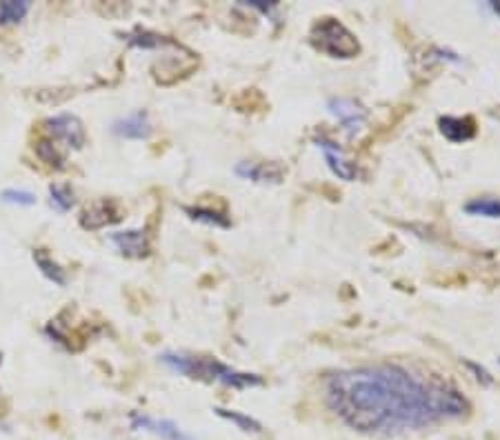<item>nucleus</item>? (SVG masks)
<instances>
[{
  "label": "nucleus",
  "instance_id": "nucleus-1",
  "mask_svg": "<svg viewBox=\"0 0 500 440\" xmlns=\"http://www.w3.org/2000/svg\"><path fill=\"white\" fill-rule=\"evenodd\" d=\"M329 409L363 434L394 436L467 416L469 402L443 380H427L400 365H365L327 376Z\"/></svg>",
  "mask_w": 500,
  "mask_h": 440
},
{
  "label": "nucleus",
  "instance_id": "nucleus-2",
  "mask_svg": "<svg viewBox=\"0 0 500 440\" xmlns=\"http://www.w3.org/2000/svg\"><path fill=\"white\" fill-rule=\"evenodd\" d=\"M167 367H172L174 372L189 376V378H200V380H216L227 385V387L234 389H247V387H258L263 385V378L256 374H245V372H236L231 367L222 365L216 358L209 356H189V354H172L167 352L160 356Z\"/></svg>",
  "mask_w": 500,
  "mask_h": 440
},
{
  "label": "nucleus",
  "instance_id": "nucleus-3",
  "mask_svg": "<svg viewBox=\"0 0 500 440\" xmlns=\"http://www.w3.org/2000/svg\"><path fill=\"white\" fill-rule=\"evenodd\" d=\"M311 44L334 58H354L360 51L356 36L336 18H323L311 29Z\"/></svg>",
  "mask_w": 500,
  "mask_h": 440
},
{
  "label": "nucleus",
  "instance_id": "nucleus-4",
  "mask_svg": "<svg viewBox=\"0 0 500 440\" xmlns=\"http://www.w3.org/2000/svg\"><path fill=\"white\" fill-rule=\"evenodd\" d=\"M44 129H47V133L53 140L65 142L67 147L80 149L85 145L83 122L71 114H60V116H53V118H49V120H44Z\"/></svg>",
  "mask_w": 500,
  "mask_h": 440
},
{
  "label": "nucleus",
  "instance_id": "nucleus-5",
  "mask_svg": "<svg viewBox=\"0 0 500 440\" xmlns=\"http://www.w3.org/2000/svg\"><path fill=\"white\" fill-rule=\"evenodd\" d=\"M122 207L116 200H98L94 205H89V207L83 211V216H80V224H83L85 229H101V227H107V224L111 222H118L122 218Z\"/></svg>",
  "mask_w": 500,
  "mask_h": 440
},
{
  "label": "nucleus",
  "instance_id": "nucleus-6",
  "mask_svg": "<svg viewBox=\"0 0 500 440\" xmlns=\"http://www.w3.org/2000/svg\"><path fill=\"white\" fill-rule=\"evenodd\" d=\"M327 107H329V112H332V116H336L350 133H356L358 129H363L365 118H367V109H365L360 103H356L354 98H332Z\"/></svg>",
  "mask_w": 500,
  "mask_h": 440
},
{
  "label": "nucleus",
  "instance_id": "nucleus-7",
  "mask_svg": "<svg viewBox=\"0 0 500 440\" xmlns=\"http://www.w3.org/2000/svg\"><path fill=\"white\" fill-rule=\"evenodd\" d=\"M316 142H318V147L323 149L325 160H327L329 169L334 172V176H338L341 181H354V178L358 176V169L347 160L345 151L338 147L336 142L327 140V138H316Z\"/></svg>",
  "mask_w": 500,
  "mask_h": 440
},
{
  "label": "nucleus",
  "instance_id": "nucleus-8",
  "mask_svg": "<svg viewBox=\"0 0 500 440\" xmlns=\"http://www.w3.org/2000/svg\"><path fill=\"white\" fill-rule=\"evenodd\" d=\"M109 240L118 247L120 254L131 256V258H142L149 254V242L145 229H127V231H116L109 236Z\"/></svg>",
  "mask_w": 500,
  "mask_h": 440
},
{
  "label": "nucleus",
  "instance_id": "nucleus-9",
  "mask_svg": "<svg viewBox=\"0 0 500 440\" xmlns=\"http://www.w3.org/2000/svg\"><path fill=\"white\" fill-rule=\"evenodd\" d=\"M440 133L451 142H467L476 136V120L471 116H443L438 120Z\"/></svg>",
  "mask_w": 500,
  "mask_h": 440
},
{
  "label": "nucleus",
  "instance_id": "nucleus-10",
  "mask_svg": "<svg viewBox=\"0 0 500 440\" xmlns=\"http://www.w3.org/2000/svg\"><path fill=\"white\" fill-rule=\"evenodd\" d=\"M114 133L120 138H129V140H142L151 133V122L147 112H133L124 118L114 122Z\"/></svg>",
  "mask_w": 500,
  "mask_h": 440
},
{
  "label": "nucleus",
  "instance_id": "nucleus-11",
  "mask_svg": "<svg viewBox=\"0 0 500 440\" xmlns=\"http://www.w3.org/2000/svg\"><path fill=\"white\" fill-rule=\"evenodd\" d=\"M236 174L254 183H280L282 169L274 163H240L236 167Z\"/></svg>",
  "mask_w": 500,
  "mask_h": 440
},
{
  "label": "nucleus",
  "instance_id": "nucleus-12",
  "mask_svg": "<svg viewBox=\"0 0 500 440\" xmlns=\"http://www.w3.org/2000/svg\"><path fill=\"white\" fill-rule=\"evenodd\" d=\"M133 427L147 429V432L156 434V436L165 438V440H192L187 434H183L181 429H178V425H174L172 420H154L149 416L133 414Z\"/></svg>",
  "mask_w": 500,
  "mask_h": 440
},
{
  "label": "nucleus",
  "instance_id": "nucleus-13",
  "mask_svg": "<svg viewBox=\"0 0 500 440\" xmlns=\"http://www.w3.org/2000/svg\"><path fill=\"white\" fill-rule=\"evenodd\" d=\"M34 260H36V265L40 267V272L44 278H49L51 283H56V285H65L67 283V276H65V269H62L58 263H53V260L44 254L42 249L38 251H34Z\"/></svg>",
  "mask_w": 500,
  "mask_h": 440
},
{
  "label": "nucleus",
  "instance_id": "nucleus-14",
  "mask_svg": "<svg viewBox=\"0 0 500 440\" xmlns=\"http://www.w3.org/2000/svg\"><path fill=\"white\" fill-rule=\"evenodd\" d=\"M465 211L469 216H483V218H500V198H474L465 205Z\"/></svg>",
  "mask_w": 500,
  "mask_h": 440
},
{
  "label": "nucleus",
  "instance_id": "nucleus-15",
  "mask_svg": "<svg viewBox=\"0 0 500 440\" xmlns=\"http://www.w3.org/2000/svg\"><path fill=\"white\" fill-rule=\"evenodd\" d=\"M29 3L27 0H7V3H0V25H12L23 21L29 12Z\"/></svg>",
  "mask_w": 500,
  "mask_h": 440
},
{
  "label": "nucleus",
  "instance_id": "nucleus-16",
  "mask_svg": "<svg viewBox=\"0 0 500 440\" xmlns=\"http://www.w3.org/2000/svg\"><path fill=\"white\" fill-rule=\"evenodd\" d=\"M49 196H51V205L58 211H69L74 207V192H71L69 185H51Z\"/></svg>",
  "mask_w": 500,
  "mask_h": 440
},
{
  "label": "nucleus",
  "instance_id": "nucleus-17",
  "mask_svg": "<svg viewBox=\"0 0 500 440\" xmlns=\"http://www.w3.org/2000/svg\"><path fill=\"white\" fill-rule=\"evenodd\" d=\"M216 414L218 416H222V418H227V420H231V423L234 425H238L240 429H243V432H254V434H258V432H263V425L258 423V420H254V418H249V416H245V414H238V411H231V409H216Z\"/></svg>",
  "mask_w": 500,
  "mask_h": 440
},
{
  "label": "nucleus",
  "instance_id": "nucleus-18",
  "mask_svg": "<svg viewBox=\"0 0 500 440\" xmlns=\"http://www.w3.org/2000/svg\"><path fill=\"white\" fill-rule=\"evenodd\" d=\"M185 211L189 213L194 220L198 222H207V224H216V227H229V220L218 211L211 209H202V207H185Z\"/></svg>",
  "mask_w": 500,
  "mask_h": 440
},
{
  "label": "nucleus",
  "instance_id": "nucleus-19",
  "mask_svg": "<svg viewBox=\"0 0 500 440\" xmlns=\"http://www.w3.org/2000/svg\"><path fill=\"white\" fill-rule=\"evenodd\" d=\"M36 151H38L42 163H49V165H56V167H62V163H65V156L58 151L53 140H40L38 145H36Z\"/></svg>",
  "mask_w": 500,
  "mask_h": 440
},
{
  "label": "nucleus",
  "instance_id": "nucleus-20",
  "mask_svg": "<svg viewBox=\"0 0 500 440\" xmlns=\"http://www.w3.org/2000/svg\"><path fill=\"white\" fill-rule=\"evenodd\" d=\"M0 198H3V203L23 205V207H31V205H36V196L27 190H5L0 194Z\"/></svg>",
  "mask_w": 500,
  "mask_h": 440
},
{
  "label": "nucleus",
  "instance_id": "nucleus-21",
  "mask_svg": "<svg viewBox=\"0 0 500 440\" xmlns=\"http://www.w3.org/2000/svg\"><path fill=\"white\" fill-rule=\"evenodd\" d=\"M465 367H467L469 372H474V374H476V380H478L480 385H487V387H489V385H494V376L489 374V372L485 370V367H480V365L471 363V361H465Z\"/></svg>",
  "mask_w": 500,
  "mask_h": 440
},
{
  "label": "nucleus",
  "instance_id": "nucleus-22",
  "mask_svg": "<svg viewBox=\"0 0 500 440\" xmlns=\"http://www.w3.org/2000/svg\"><path fill=\"white\" fill-rule=\"evenodd\" d=\"M489 7L494 9V14H496V16H500V0H498V3H489Z\"/></svg>",
  "mask_w": 500,
  "mask_h": 440
}]
</instances>
